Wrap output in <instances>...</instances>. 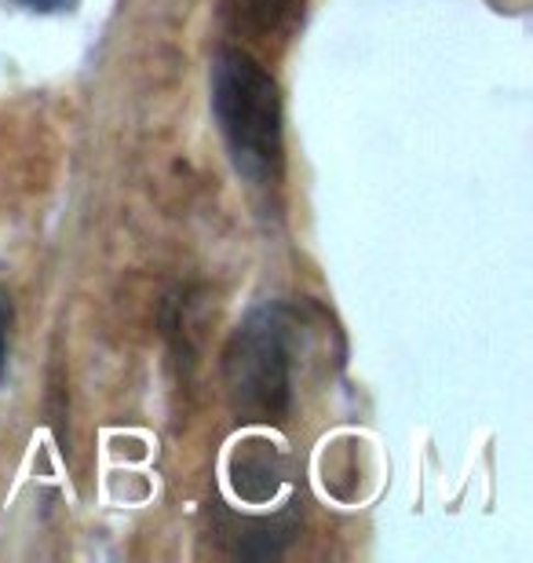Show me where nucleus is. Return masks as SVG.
Returning a JSON list of instances; mask_svg holds the SVG:
<instances>
[{"label":"nucleus","instance_id":"20e7f679","mask_svg":"<svg viewBox=\"0 0 533 563\" xmlns=\"http://www.w3.org/2000/svg\"><path fill=\"white\" fill-rule=\"evenodd\" d=\"M289 476L286 454L270 439H242L231 450V487L248 505H267Z\"/></svg>","mask_w":533,"mask_h":563},{"label":"nucleus","instance_id":"7ed1b4c3","mask_svg":"<svg viewBox=\"0 0 533 563\" xmlns=\"http://www.w3.org/2000/svg\"><path fill=\"white\" fill-rule=\"evenodd\" d=\"M223 22L245 52L270 48L297 30L300 0H223Z\"/></svg>","mask_w":533,"mask_h":563},{"label":"nucleus","instance_id":"39448f33","mask_svg":"<svg viewBox=\"0 0 533 563\" xmlns=\"http://www.w3.org/2000/svg\"><path fill=\"white\" fill-rule=\"evenodd\" d=\"M8 325H11V303L0 289V377H4V358H8Z\"/></svg>","mask_w":533,"mask_h":563},{"label":"nucleus","instance_id":"f257e3e1","mask_svg":"<svg viewBox=\"0 0 533 563\" xmlns=\"http://www.w3.org/2000/svg\"><path fill=\"white\" fill-rule=\"evenodd\" d=\"M212 110L237 173L259 187L275 184L281 173V96L253 52L223 48L215 55Z\"/></svg>","mask_w":533,"mask_h":563},{"label":"nucleus","instance_id":"423d86ee","mask_svg":"<svg viewBox=\"0 0 533 563\" xmlns=\"http://www.w3.org/2000/svg\"><path fill=\"white\" fill-rule=\"evenodd\" d=\"M30 4H37V8H48V4H59V0H30Z\"/></svg>","mask_w":533,"mask_h":563},{"label":"nucleus","instance_id":"f03ea898","mask_svg":"<svg viewBox=\"0 0 533 563\" xmlns=\"http://www.w3.org/2000/svg\"><path fill=\"white\" fill-rule=\"evenodd\" d=\"M292 355V314L281 303H264L237 325L223 352V385L237 418L264 424L286 421L297 380Z\"/></svg>","mask_w":533,"mask_h":563}]
</instances>
